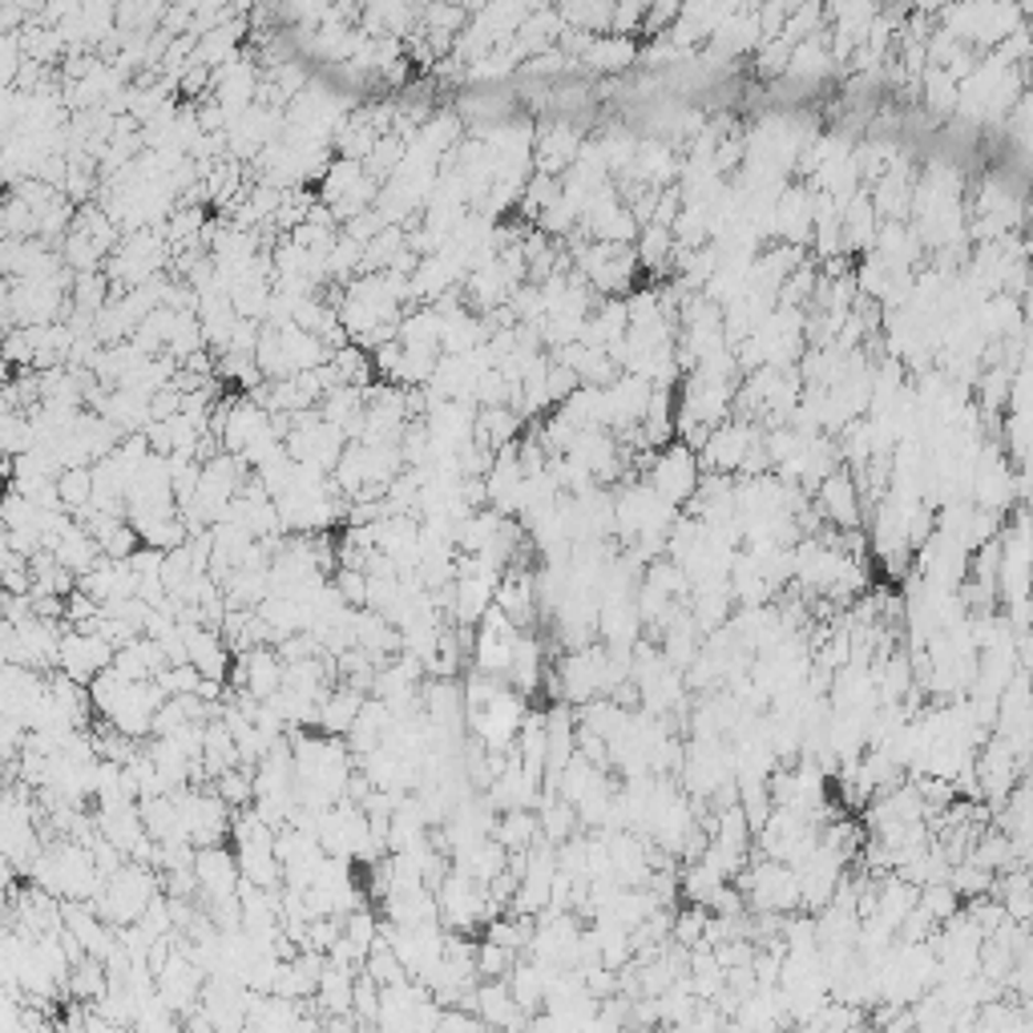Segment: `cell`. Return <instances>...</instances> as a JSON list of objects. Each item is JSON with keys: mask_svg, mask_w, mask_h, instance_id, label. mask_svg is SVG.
I'll use <instances>...</instances> for the list:
<instances>
[{"mask_svg": "<svg viewBox=\"0 0 1033 1033\" xmlns=\"http://www.w3.org/2000/svg\"><path fill=\"white\" fill-rule=\"evenodd\" d=\"M158 896H162V876H153V869H141V864H126L114 881H106V888H102V896L94 901V908L102 913V920H109L114 928H129V925H138L141 913H146Z\"/></svg>", "mask_w": 1033, "mask_h": 1033, "instance_id": "cell-1", "label": "cell"}, {"mask_svg": "<svg viewBox=\"0 0 1033 1033\" xmlns=\"http://www.w3.org/2000/svg\"><path fill=\"white\" fill-rule=\"evenodd\" d=\"M114 658H118V646L102 635H82V630H65V642H61V674L73 682L89 686L94 679H102L106 670H114Z\"/></svg>", "mask_w": 1033, "mask_h": 1033, "instance_id": "cell-2", "label": "cell"}, {"mask_svg": "<svg viewBox=\"0 0 1033 1033\" xmlns=\"http://www.w3.org/2000/svg\"><path fill=\"white\" fill-rule=\"evenodd\" d=\"M194 876H199V893L206 901H235L238 888H243V869H238V856L219 848H199V860H194Z\"/></svg>", "mask_w": 1033, "mask_h": 1033, "instance_id": "cell-3", "label": "cell"}, {"mask_svg": "<svg viewBox=\"0 0 1033 1033\" xmlns=\"http://www.w3.org/2000/svg\"><path fill=\"white\" fill-rule=\"evenodd\" d=\"M364 703H368V699L355 691V686H340V691H331L328 699H323V706H319V731H323V735H331V739L352 735L355 718H360Z\"/></svg>", "mask_w": 1033, "mask_h": 1033, "instance_id": "cell-4", "label": "cell"}, {"mask_svg": "<svg viewBox=\"0 0 1033 1033\" xmlns=\"http://www.w3.org/2000/svg\"><path fill=\"white\" fill-rule=\"evenodd\" d=\"M550 973L553 969H541L537 961H521L513 965V973L505 977L509 993H513V1001L521 1005V1013H541V1005H545V993H550Z\"/></svg>", "mask_w": 1033, "mask_h": 1033, "instance_id": "cell-5", "label": "cell"}, {"mask_svg": "<svg viewBox=\"0 0 1033 1033\" xmlns=\"http://www.w3.org/2000/svg\"><path fill=\"white\" fill-rule=\"evenodd\" d=\"M493 840L505 844L509 852H529V848L541 844V820L533 811H505L493 823Z\"/></svg>", "mask_w": 1033, "mask_h": 1033, "instance_id": "cell-6", "label": "cell"}, {"mask_svg": "<svg viewBox=\"0 0 1033 1033\" xmlns=\"http://www.w3.org/2000/svg\"><path fill=\"white\" fill-rule=\"evenodd\" d=\"M654 484H658V493L667 497V501H679V497H686V493H691V484H694V460L686 457L682 448H674V452H670V457H662V465H658Z\"/></svg>", "mask_w": 1033, "mask_h": 1033, "instance_id": "cell-7", "label": "cell"}, {"mask_svg": "<svg viewBox=\"0 0 1033 1033\" xmlns=\"http://www.w3.org/2000/svg\"><path fill=\"white\" fill-rule=\"evenodd\" d=\"M70 998L85 1001V1005H97V1001L109 998V973H106V965L97 961V957H85V961L73 965Z\"/></svg>", "mask_w": 1033, "mask_h": 1033, "instance_id": "cell-8", "label": "cell"}, {"mask_svg": "<svg viewBox=\"0 0 1033 1033\" xmlns=\"http://www.w3.org/2000/svg\"><path fill=\"white\" fill-rule=\"evenodd\" d=\"M364 973L372 977L380 989H392V986H400V981H408V969H404V961L396 957V949H392V940H387L384 933H380V940L372 945V952H368Z\"/></svg>", "mask_w": 1033, "mask_h": 1033, "instance_id": "cell-9", "label": "cell"}, {"mask_svg": "<svg viewBox=\"0 0 1033 1033\" xmlns=\"http://www.w3.org/2000/svg\"><path fill=\"white\" fill-rule=\"evenodd\" d=\"M57 493L65 509L94 505V469H65L57 477Z\"/></svg>", "mask_w": 1033, "mask_h": 1033, "instance_id": "cell-10", "label": "cell"}, {"mask_svg": "<svg viewBox=\"0 0 1033 1033\" xmlns=\"http://www.w3.org/2000/svg\"><path fill=\"white\" fill-rule=\"evenodd\" d=\"M513 961H516V952L501 949L493 940H481V945H477V973H481V981H505V977L513 973Z\"/></svg>", "mask_w": 1033, "mask_h": 1033, "instance_id": "cell-11", "label": "cell"}, {"mask_svg": "<svg viewBox=\"0 0 1033 1033\" xmlns=\"http://www.w3.org/2000/svg\"><path fill=\"white\" fill-rule=\"evenodd\" d=\"M574 803H565V799H553V803H545V811H541V835H550V844H565V840H574Z\"/></svg>", "mask_w": 1033, "mask_h": 1033, "instance_id": "cell-12", "label": "cell"}, {"mask_svg": "<svg viewBox=\"0 0 1033 1033\" xmlns=\"http://www.w3.org/2000/svg\"><path fill=\"white\" fill-rule=\"evenodd\" d=\"M412 17H416V12L404 9V4H380V9L368 12V33H376V36L392 33V36H400V33H408Z\"/></svg>", "mask_w": 1033, "mask_h": 1033, "instance_id": "cell-13", "label": "cell"}, {"mask_svg": "<svg viewBox=\"0 0 1033 1033\" xmlns=\"http://www.w3.org/2000/svg\"><path fill=\"white\" fill-rule=\"evenodd\" d=\"M336 589H340V598L352 606V610H368V574H360V569H340L336 574Z\"/></svg>", "mask_w": 1033, "mask_h": 1033, "instance_id": "cell-14", "label": "cell"}, {"mask_svg": "<svg viewBox=\"0 0 1033 1033\" xmlns=\"http://www.w3.org/2000/svg\"><path fill=\"white\" fill-rule=\"evenodd\" d=\"M823 497H828L832 513H840V521H852L856 505H852V484H848L844 477H832V481H828V489H823Z\"/></svg>", "mask_w": 1033, "mask_h": 1033, "instance_id": "cell-15", "label": "cell"}, {"mask_svg": "<svg viewBox=\"0 0 1033 1033\" xmlns=\"http://www.w3.org/2000/svg\"><path fill=\"white\" fill-rule=\"evenodd\" d=\"M436 1033H489V1025L477 1018V1013H465V1010H445V1018H440V1025H436Z\"/></svg>", "mask_w": 1033, "mask_h": 1033, "instance_id": "cell-16", "label": "cell"}, {"mask_svg": "<svg viewBox=\"0 0 1033 1033\" xmlns=\"http://www.w3.org/2000/svg\"><path fill=\"white\" fill-rule=\"evenodd\" d=\"M718 1033H747V1030H743L739 1022H723V1030H718Z\"/></svg>", "mask_w": 1033, "mask_h": 1033, "instance_id": "cell-17", "label": "cell"}, {"mask_svg": "<svg viewBox=\"0 0 1033 1033\" xmlns=\"http://www.w3.org/2000/svg\"><path fill=\"white\" fill-rule=\"evenodd\" d=\"M489 1033H516V1030H489Z\"/></svg>", "mask_w": 1033, "mask_h": 1033, "instance_id": "cell-18", "label": "cell"}]
</instances>
